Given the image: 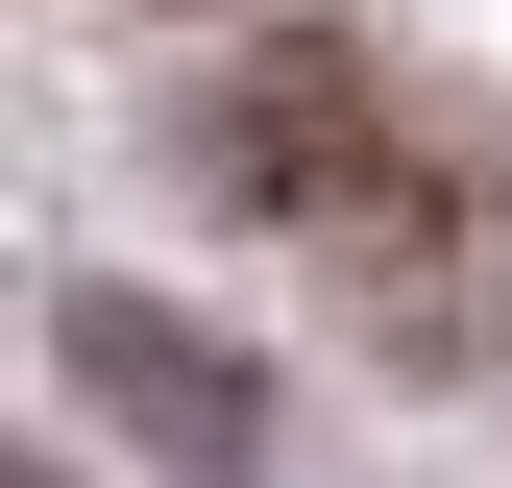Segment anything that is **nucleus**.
<instances>
[{
	"label": "nucleus",
	"instance_id": "obj_1",
	"mask_svg": "<svg viewBox=\"0 0 512 488\" xmlns=\"http://www.w3.org/2000/svg\"><path fill=\"white\" fill-rule=\"evenodd\" d=\"M220 196L293 220L391 366H512V171L439 147L366 49H269V74L220 98Z\"/></svg>",
	"mask_w": 512,
	"mask_h": 488
},
{
	"label": "nucleus",
	"instance_id": "obj_2",
	"mask_svg": "<svg viewBox=\"0 0 512 488\" xmlns=\"http://www.w3.org/2000/svg\"><path fill=\"white\" fill-rule=\"evenodd\" d=\"M49 342H74V391L122 415V440H171L196 488H244V464H269V391H244V366H220L196 318H171V293H74Z\"/></svg>",
	"mask_w": 512,
	"mask_h": 488
},
{
	"label": "nucleus",
	"instance_id": "obj_3",
	"mask_svg": "<svg viewBox=\"0 0 512 488\" xmlns=\"http://www.w3.org/2000/svg\"><path fill=\"white\" fill-rule=\"evenodd\" d=\"M25 488H49V464H25Z\"/></svg>",
	"mask_w": 512,
	"mask_h": 488
}]
</instances>
